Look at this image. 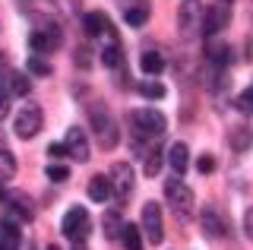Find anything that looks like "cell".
Returning <instances> with one entry per match:
<instances>
[{"mask_svg": "<svg viewBox=\"0 0 253 250\" xmlns=\"http://www.w3.org/2000/svg\"><path fill=\"white\" fill-rule=\"evenodd\" d=\"M47 155H51V159H67V143H51L47 146Z\"/></svg>", "mask_w": 253, "mask_h": 250, "instance_id": "obj_34", "label": "cell"}, {"mask_svg": "<svg viewBox=\"0 0 253 250\" xmlns=\"http://www.w3.org/2000/svg\"><path fill=\"white\" fill-rule=\"evenodd\" d=\"M225 26H228V10H225V3H221V0H218V3H209V6L203 10V35L212 38V35H218Z\"/></svg>", "mask_w": 253, "mask_h": 250, "instance_id": "obj_10", "label": "cell"}, {"mask_svg": "<svg viewBox=\"0 0 253 250\" xmlns=\"http://www.w3.org/2000/svg\"><path fill=\"white\" fill-rule=\"evenodd\" d=\"M13 177H16V159L10 149L0 146V184H10Z\"/></svg>", "mask_w": 253, "mask_h": 250, "instance_id": "obj_20", "label": "cell"}, {"mask_svg": "<svg viewBox=\"0 0 253 250\" xmlns=\"http://www.w3.org/2000/svg\"><path fill=\"white\" fill-rule=\"evenodd\" d=\"M121 241H124L126 250H142V228H136V225L126 222L124 231H121Z\"/></svg>", "mask_w": 253, "mask_h": 250, "instance_id": "obj_23", "label": "cell"}, {"mask_svg": "<svg viewBox=\"0 0 253 250\" xmlns=\"http://www.w3.org/2000/svg\"><path fill=\"white\" fill-rule=\"evenodd\" d=\"M142 171H146L149 177L158 174V171H162V152H149V155H146V165H142Z\"/></svg>", "mask_w": 253, "mask_h": 250, "instance_id": "obj_29", "label": "cell"}, {"mask_svg": "<svg viewBox=\"0 0 253 250\" xmlns=\"http://www.w3.org/2000/svg\"><path fill=\"white\" fill-rule=\"evenodd\" d=\"M139 67H142V73H146V76H158L165 70V57L158 51H146L139 57Z\"/></svg>", "mask_w": 253, "mask_h": 250, "instance_id": "obj_19", "label": "cell"}, {"mask_svg": "<svg viewBox=\"0 0 253 250\" xmlns=\"http://www.w3.org/2000/svg\"><path fill=\"white\" fill-rule=\"evenodd\" d=\"M244 231H247V238L253 241V206L247 209V215H244Z\"/></svg>", "mask_w": 253, "mask_h": 250, "instance_id": "obj_35", "label": "cell"}, {"mask_svg": "<svg viewBox=\"0 0 253 250\" xmlns=\"http://www.w3.org/2000/svg\"><path fill=\"white\" fill-rule=\"evenodd\" d=\"M165 200L171 203L174 212H180L184 218L193 212V190H190L177 174H174V181H165Z\"/></svg>", "mask_w": 253, "mask_h": 250, "instance_id": "obj_3", "label": "cell"}, {"mask_svg": "<svg viewBox=\"0 0 253 250\" xmlns=\"http://www.w3.org/2000/svg\"><path fill=\"white\" fill-rule=\"evenodd\" d=\"M89 121H92V130H95V136H98L101 149H114L117 146V124H114V117L108 114V108L92 105L89 108Z\"/></svg>", "mask_w": 253, "mask_h": 250, "instance_id": "obj_2", "label": "cell"}, {"mask_svg": "<svg viewBox=\"0 0 253 250\" xmlns=\"http://www.w3.org/2000/svg\"><path fill=\"white\" fill-rule=\"evenodd\" d=\"M168 165L174 168V174H177V177L187 174V168H190V149H187V143H171L168 146Z\"/></svg>", "mask_w": 253, "mask_h": 250, "instance_id": "obj_13", "label": "cell"}, {"mask_svg": "<svg viewBox=\"0 0 253 250\" xmlns=\"http://www.w3.org/2000/svg\"><path fill=\"white\" fill-rule=\"evenodd\" d=\"M101 231H105V238H111V241H114V238H121V231H124V222H121V218H117L114 212H108L105 218H101Z\"/></svg>", "mask_w": 253, "mask_h": 250, "instance_id": "obj_24", "label": "cell"}, {"mask_svg": "<svg viewBox=\"0 0 253 250\" xmlns=\"http://www.w3.org/2000/svg\"><path fill=\"white\" fill-rule=\"evenodd\" d=\"M124 19H126V26H133V29L146 26V19H149V6H146V3H133V6H126Z\"/></svg>", "mask_w": 253, "mask_h": 250, "instance_id": "obj_22", "label": "cell"}, {"mask_svg": "<svg viewBox=\"0 0 253 250\" xmlns=\"http://www.w3.org/2000/svg\"><path fill=\"white\" fill-rule=\"evenodd\" d=\"M6 89H10L13 95H29L32 83H29V80H26L22 73H10V83H6Z\"/></svg>", "mask_w": 253, "mask_h": 250, "instance_id": "obj_27", "label": "cell"}, {"mask_svg": "<svg viewBox=\"0 0 253 250\" xmlns=\"http://www.w3.org/2000/svg\"><path fill=\"white\" fill-rule=\"evenodd\" d=\"M22 234L16 228V222H0V250H19Z\"/></svg>", "mask_w": 253, "mask_h": 250, "instance_id": "obj_17", "label": "cell"}, {"mask_svg": "<svg viewBox=\"0 0 253 250\" xmlns=\"http://www.w3.org/2000/svg\"><path fill=\"white\" fill-rule=\"evenodd\" d=\"M67 152H70V159H76V162H89L92 159V152H89V139H85V130H79V127H70L67 130Z\"/></svg>", "mask_w": 253, "mask_h": 250, "instance_id": "obj_12", "label": "cell"}, {"mask_svg": "<svg viewBox=\"0 0 253 250\" xmlns=\"http://www.w3.org/2000/svg\"><path fill=\"white\" fill-rule=\"evenodd\" d=\"M130 130L136 139H162L165 130H168V121H165L162 111H155V108H136V111H130Z\"/></svg>", "mask_w": 253, "mask_h": 250, "instance_id": "obj_1", "label": "cell"}, {"mask_svg": "<svg viewBox=\"0 0 253 250\" xmlns=\"http://www.w3.org/2000/svg\"><path fill=\"white\" fill-rule=\"evenodd\" d=\"M26 70H29L32 76H47V73H51V64H47V60H42L38 54H32V57L26 60Z\"/></svg>", "mask_w": 253, "mask_h": 250, "instance_id": "obj_28", "label": "cell"}, {"mask_svg": "<svg viewBox=\"0 0 253 250\" xmlns=\"http://www.w3.org/2000/svg\"><path fill=\"white\" fill-rule=\"evenodd\" d=\"M3 203H6V222H32V215H35L32 203L22 193H6Z\"/></svg>", "mask_w": 253, "mask_h": 250, "instance_id": "obj_11", "label": "cell"}, {"mask_svg": "<svg viewBox=\"0 0 253 250\" xmlns=\"http://www.w3.org/2000/svg\"><path fill=\"white\" fill-rule=\"evenodd\" d=\"M139 95H142V98H155V101H158V98H165V85H162V83H155V80H142V83H139Z\"/></svg>", "mask_w": 253, "mask_h": 250, "instance_id": "obj_26", "label": "cell"}, {"mask_svg": "<svg viewBox=\"0 0 253 250\" xmlns=\"http://www.w3.org/2000/svg\"><path fill=\"white\" fill-rule=\"evenodd\" d=\"M6 200V190H3V184H0V203H3Z\"/></svg>", "mask_w": 253, "mask_h": 250, "instance_id": "obj_36", "label": "cell"}, {"mask_svg": "<svg viewBox=\"0 0 253 250\" xmlns=\"http://www.w3.org/2000/svg\"><path fill=\"white\" fill-rule=\"evenodd\" d=\"M200 225H203V231L209 234V238H221V234H225V222H221V218H218V212H215V209H209V206L203 209V215H200Z\"/></svg>", "mask_w": 253, "mask_h": 250, "instance_id": "obj_16", "label": "cell"}, {"mask_svg": "<svg viewBox=\"0 0 253 250\" xmlns=\"http://www.w3.org/2000/svg\"><path fill=\"white\" fill-rule=\"evenodd\" d=\"M111 193H114V190H111V177L95 174L92 181H89V200H92V203H105Z\"/></svg>", "mask_w": 253, "mask_h": 250, "instance_id": "obj_18", "label": "cell"}, {"mask_svg": "<svg viewBox=\"0 0 253 250\" xmlns=\"http://www.w3.org/2000/svg\"><path fill=\"white\" fill-rule=\"evenodd\" d=\"M101 38H105V44H101V64H105V67H117V64H121V44H117L114 29H108Z\"/></svg>", "mask_w": 253, "mask_h": 250, "instance_id": "obj_14", "label": "cell"}, {"mask_svg": "<svg viewBox=\"0 0 253 250\" xmlns=\"http://www.w3.org/2000/svg\"><path fill=\"white\" fill-rule=\"evenodd\" d=\"M177 29L184 38H193L196 29H203V3L196 0H184L177 10Z\"/></svg>", "mask_w": 253, "mask_h": 250, "instance_id": "obj_8", "label": "cell"}, {"mask_svg": "<svg viewBox=\"0 0 253 250\" xmlns=\"http://www.w3.org/2000/svg\"><path fill=\"white\" fill-rule=\"evenodd\" d=\"M67 177H70V168H67V165H47V181L63 184Z\"/></svg>", "mask_w": 253, "mask_h": 250, "instance_id": "obj_30", "label": "cell"}, {"mask_svg": "<svg viewBox=\"0 0 253 250\" xmlns=\"http://www.w3.org/2000/svg\"><path fill=\"white\" fill-rule=\"evenodd\" d=\"M42 124H44V117H42V108H38V105H26L19 114H16V124H13V130H16V136H19V139H32V136H38Z\"/></svg>", "mask_w": 253, "mask_h": 250, "instance_id": "obj_7", "label": "cell"}, {"mask_svg": "<svg viewBox=\"0 0 253 250\" xmlns=\"http://www.w3.org/2000/svg\"><path fill=\"white\" fill-rule=\"evenodd\" d=\"M253 146V130L250 127H234L231 130V149L234 152H247Z\"/></svg>", "mask_w": 253, "mask_h": 250, "instance_id": "obj_21", "label": "cell"}, {"mask_svg": "<svg viewBox=\"0 0 253 250\" xmlns=\"http://www.w3.org/2000/svg\"><path fill=\"white\" fill-rule=\"evenodd\" d=\"M89 228H92V222H89L85 206H73L67 215H63V222H60V231L67 234L70 241H85L89 238Z\"/></svg>", "mask_w": 253, "mask_h": 250, "instance_id": "obj_5", "label": "cell"}, {"mask_svg": "<svg viewBox=\"0 0 253 250\" xmlns=\"http://www.w3.org/2000/svg\"><path fill=\"white\" fill-rule=\"evenodd\" d=\"M108 177H111V190H114L117 200H126V197H130V190H133V171H130L126 162H114Z\"/></svg>", "mask_w": 253, "mask_h": 250, "instance_id": "obj_9", "label": "cell"}, {"mask_svg": "<svg viewBox=\"0 0 253 250\" xmlns=\"http://www.w3.org/2000/svg\"><path fill=\"white\" fill-rule=\"evenodd\" d=\"M196 171H200V174H209V171H215V159H212V155H200V162H196Z\"/></svg>", "mask_w": 253, "mask_h": 250, "instance_id": "obj_33", "label": "cell"}, {"mask_svg": "<svg viewBox=\"0 0 253 250\" xmlns=\"http://www.w3.org/2000/svg\"><path fill=\"white\" fill-rule=\"evenodd\" d=\"M10 95H13V92L6 89V85H0V121L10 114Z\"/></svg>", "mask_w": 253, "mask_h": 250, "instance_id": "obj_31", "label": "cell"}, {"mask_svg": "<svg viewBox=\"0 0 253 250\" xmlns=\"http://www.w3.org/2000/svg\"><path fill=\"white\" fill-rule=\"evenodd\" d=\"M83 29H85L89 38H101L111 29V19L105 16V13H85V16H83Z\"/></svg>", "mask_w": 253, "mask_h": 250, "instance_id": "obj_15", "label": "cell"}, {"mask_svg": "<svg viewBox=\"0 0 253 250\" xmlns=\"http://www.w3.org/2000/svg\"><path fill=\"white\" fill-rule=\"evenodd\" d=\"M142 234L149 244H162L165 241V222H162V206L158 203H146L142 206Z\"/></svg>", "mask_w": 253, "mask_h": 250, "instance_id": "obj_6", "label": "cell"}, {"mask_svg": "<svg viewBox=\"0 0 253 250\" xmlns=\"http://www.w3.org/2000/svg\"><path fill=\"white\" fill-rule=\"evenodd\" d=\"M209 60H212L215 67H228V60H231V51H228V44L212 42V44H209Z\"/></svg>", "mask_w": 253, "mask_h": 250, "instance_id": "obj_25", "label": "cell"}, {"mask_svg": "<svg viewBox=\"0 0 253 250\" xmlns=\"http://www.w3.org/2000/svg\"><path fill=\"white\" fill-rule=\"evenodd\" d=\"M51 250H57V247H51Z\"/></svg>", "mask_w": 253, "mask_h": 250, "instance_id": "obj_37", "label": "cell"}, {"mask_svg": "<svg viewBox=\"0 0 253 250\" xmlns=\"http://www.w3.org/2000/svg\"><path fill=\"white\" fill-rule=\"evenodd\" d=\"M60 42H63V32L54 22H42V26L32 29V35H29L32 51H38V54H51L54 48H60Z\"/></svg>", "mask_w": 253, "mask_h": 250, "instance_id": "obj_4", "label": "cell"}, {"mask_svg": "<svg viewBox=\"0 0 253 250\" xmlns=\"http://www.w3.org/2000/svg\"><path fill=\"white\" fill-rule=\"evenodd\" d=\"M237 108H241L244 114H253V89H247L241 98H237Z\"/></svg>", "mask_w": 253, "mask_h": 250, "instance_id": "obj_32", "label": "cell"}]
</instances>
